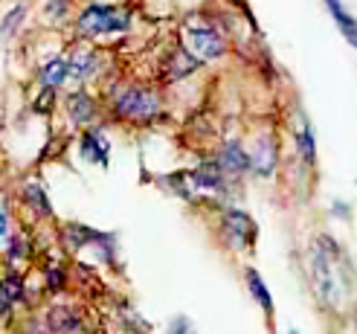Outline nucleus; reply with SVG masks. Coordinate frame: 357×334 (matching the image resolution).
Instances as JSON below:
<instances>
[{
    "mask_svg": "<svg viewBox=\"0 0 357 334\" xmlns=\"http://www.w3.org/2000/svg\"><path fill=\"white\" fill-rule=\"evenodd\" d=\"M24 198H26V204L35 209L38 215H50L52 213V206H50V198H47V192L41 189V183H35V181H29L26 186H24Z\"/></svg>",
    "mask_w": 357,
    "mask_h": 334,
    "instance_id": "obj_15",
    "label": "nucleus"
},
{
    "mask_svg": "<svg viewBox=\"0 0 357 334\" xmlns=\"http://www.w3.org/2000/svg\"><path fill=\"white\" fill-rule=\"evenodd\" d=\"M247 288H250V294H253V300L267 311V314H273V296H271V291L264 288V282H261V276L250 268L247 271Z\"/></svg>",
    "mask_w": 357,
    "mask_h": 334,
    "instance_id": "obj_14",
    "label": "nucleus"
},
{
    "mask_svg": "<svg viewBox=\"0 0 357 334\" xmlns=\"http://www.w3.org/2000/svg\"><path fill=\"white\" fill-rule=\"evenodd\" d=\"M67 116H70V122H73L76 128L91 126L93 116H96V102H93V96L87 93V91L70 93V96H67Z\"/></svg>",
    "mask_w": 357,
    "mask_h": 334,
    "instance_id": "obj_7",
    "label": "nucleus"
},
{
    "mask_svg": "<svg viewBox=\"0 0 357 334\" xmlns=\"http://www.w3.org/2000/svg\"><path fill=\"white\" fill-rule=\"evenodd\" d=\"M186 47L195 61H215L224 56V38L212 26H189L186 29Z\"/></svg>",
    "mask_w": 357,
    "mask_h": 334,
    "instance_id": "obj_4",
    "label": "nucleus"
},
{
    "mask_svg": "<svg viewBox=\"0 0 357 334\" xmlns=\"http://www.w3.org/2000/svg\"><path fill=\"white\" fill-rule=\"evenodd\" d=\"M67 0H50V3H47V9H44V15L50 17V15H59L56 17V21H64V15H67Z\"/></svg>",
    "mask_w": 357,
    "mask_h": 334,
    "instance_id": "obj_18",
    "label": "nucleus"
},
{
    "mask_svg": "<svg viewBox=\"0 0 357 334\" xmlns=\"http://www.w3.org/2000/svg\"><path fill=\"white\" fill-rule=\"evenodd\" d=\"M311 273H314V285H317V294L323 296V303L340 305L343 296H346V285H343V279L334 273V265H331V259L326 256V250L314 248V253H311Z\"/></svg>",
    "mask_w": 357,
    "mask_h": 334,
    "instance_id": "obj_3",
    "label": "nucleus"
},
{
    "mask_svg": "<svg viewBox=\"0 0 357 334\" xmlns=\"http://www.w3.org/2000/svg\"><path fill=\"white\" fill-rule=\"evenodd\" d=\"M114 111L122 119H131V122H149L160 114V99L154 91L149 87H122L114 99Z\"/></svg>",
    "mask_w": 357,
    "mask_h": 334,
    "instance_id": "obj_2",
    "label": "nucleus"
},
{
    "mask_svg": "<svg viewBox=\"0 0 357 334\" xmlns=\"http://www.w3.org/2000/svg\"><path fill=\"white\" fill-rule=\"evenodd\" d=\"M79 151H82L84 160L99 163V166H108L111 143H108V137H105L102 131H84L82 134V143H79Z\"/></svg>",
    "mask_w": 357,
    "mask_h": 334,
    "instance_id": "obj_8",
    "label": "nucleus"
},
{
    "mask_svg": "<svg viewBox=\"0 0 357 334\" xmlns=\"http://www.w3.org/2000/svg\"><path fill=\"white\" fill-rule=\"evenodd\" d=\"M64 285V273L61 271H50V288H61Z\"/></svg>",
    "mask_w": 357,
    "mask_h": 334,
    "instance_id": "obj_22",
    "label": "nucleus"
},
{
    "mask_svg": "<svg viewBox=\"0 0 357 334\" xmlns=\"http://www.w3.org/2000/svg\"><path fill=\"white\" fill-rule=\"evenodd\" d=\"M326 6H328V12H331V17H334L337 29L343 32V38L357 50V21H354V17H351L346 9H343L340 0H326Z\"/></svg>",
    "mask_w": 357,
    "mask_h": 334,
    "instance_id": "obj_12",
    "label": "nucleus"
},
{
    "mask_svg": "<svg viewBox=\"0 0 357 334\" xmlns=\"http://www.w3.org/2000/svg\"><path fill=\"white\" fill-rule=\"evenodd\" d=\"M24 15H26V6H24V3H15V6L6 12L3 24H0V38H9V35H15L17 26L24 24Z\"/></svg>",
    "mask_w": 357,
    "mask_h": 334,
    "instance_id": "obj_16",
    "label": "nucleus"
},
{
    "mask_svg": "<svg viewBox=\"0 0 357 334\" xmlns=\"http://www.w3.org/2000/svg\"><path fill=\"white\" fill-rule=\"evenodd\" d=\"M224 233H227V238H229L233 248L244 250V248H250V244L256 241V224H253V218H250L247 213H241V209H227Z\"/></svg>",
    "mask_w": 357,
    "mask_h": 334,
    "instance_id": "obj_5",
    "label": "nucleus"
},
{
    "mask_svg": "<svg viewBox=\"0 0 357 334\" xmlns=\"http://www.w3.org/2000/svg\"><path fill=\"white\" fill-rule=\"evenodd\" d=\"M131 26V15L116 6L93 3L76 17V29L82 38H102V35H116Z\"/></svg>",
    "mask_w": 357,
    "mask_h": 334,
    "instance_id": "obj_1",
    "label": "nucleus"
},
{
    "mask_svg": "<svg viewBox=\"0 0 357 334\" xmlns=\"http://www.w3.org/2000/svg\"><path fill=\"white\" fill-rule=\"evenodd\" d=\"M247 157H250V169H253L256 174H261V178H271L273 166H276V143H273V137H267V134L259 137L253 154H247Z\"/></svg>",
    "mask_w": 357,
    "mask_h": 334,
    "instance_id": "obj_6",
    "label": "nucleus"
},
{
    "mask_svg": "<svg viewBox=\"0 0 357 334\" xmlns=\"http://www.w3.org/2000/svg\"><path fill=\"white\" fill-rule=\"evenodd\" d=\"M166 334H195V328H192V323H189L186 317H177V320L169 326Z\"/></svg>",
    "mask_w": 357,
    "mask_h": 334,
    "instance_id": "obj_19",
    "label": "nucleus"
},
{
    "mask_svg": "<svg viewBox=\"0 0 357 334\" xmlns=\"http://www.w3.org/2000/svg\"><path fill=\"white\" fill-rule=\"evenodd\" d=\"M296 143H299L302 157H305V163H317V146H314V134H311L308 126H302V128H299Z\"/></svg>",
    "mask_w": 357,
    "mask_h": 334,
    "instance_id": "obj_17",
    "label": "nucleus"
},
{
    "mask_svg": "<svg viewBox=\"0 0 357 334\" xmlns=\"http://www.w3.org/2000/svg\"><path fill=\"white\" fill-rule=\"evenodd\" d=\"M70 79V70H67V59H50L38 67V82L44 84V91H59V87Z\"/></svg>",
    "mask_w": 357,
    "mask_h": 334,
    "instance_id": "obj_11",
    "label": "nucleus"
},
{
    "mask_svg": "<svg viewBox=\"0 0 357 334\" xmlns=\"http://www.w3.org/2000/svg\"><path fill=\"white\" fill-rule=\"evenodd\" d=\"M218 169H224L229 174H241L244 169H250V157L241 149L238 139H229V143H224V149L218 154Z\"/></svg>",
    "mask_w": 357,
    "mask_h": 334,
    "instance_id": "obj_10",
    "label": "nucleus"
},
{
    "mask_svg": "<svg viewBox=\"0 0 357 334\" xmlns=\"http://www.w3.org/2000/svg\"><path fill=\"white\" fill-rule=\"evenodd\" d=\"M21 256H24V241L15 236V238L9 241V261H12V259H21Z\"/></svg>",
    "mask_w": 357,
    "mask_h": 334,
    "instance_id": "obj_21",
    "label": "nucleus"
},
{
    "mask_svg": "<svg viewBox=\"0 0 357 334\" xmlns=\"http://www.w3.org/2000/svg\"><path fill=\"white\" fill-rule=\"evenodd\" d=\"M6 236H9V209L3 201H0V244L6 241Z\"/></svg>",
    "mask_w": 357,
    "mask_h": 334,
    "instance_id": "obj_20",
    "label": "nucleus"
},
{
    "mask_svg": "<svg viewBox=\"0 0 357 334\" xmlns=\"http://www.w3.org/2000/svg\"><path fill=\"white\" fill-rule=\"evenodd\" d=\"M195 189H206V192H218L224 186V178H221V169L218 166H201L198 172H192V181H189Z\"/></svg>",
    "mask_w": 357,
    "mask_h": 334,
    "instance_id": "obj_13",
    "label": "nucleus"
},
{
    "mask_svg": "<svg viewBox=\"0 0 357 334\" xmlns=\"http://www.w3.org/2000/svg\"><path fill=\"white\" fill-rule=\"evenodd\" d=\"M67 70H70V76H73L76 82H87L91 76H96L99 56H96L93 50H76L73 56L67 59Z\"/></svg>",
    "mask_w": 357,
    "mask_h": 334,
    "instance_id": "obj_9",
    "label": "nucleus"
}]
</instances>
